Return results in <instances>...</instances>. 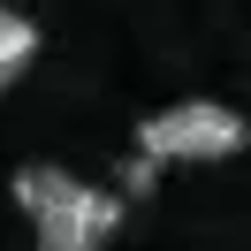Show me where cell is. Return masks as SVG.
<instances>
[{
	"instance_id": "cell-1",
	"label": "cell",
	"mask_w": 251,
	"mask_h": 251,
	"mask_svg": "<svg viewBox=\"0 0 251 251\" xmlns=\"http://www.w3.org/2000/svg\"><path fill=\"white\" fill-rule=\"evenodd\" d=\"M16 205L38 221V251H107L114 228H122V190L76 183L53 160L16 168Z\"/></svg>"
},
{
	"instance_id": "cell-2",
	"label": "cell",
	"mask_w": 251,
	"mask_h": 251,
	"mask_svg": "<svg viewBox=\"0 0 251 251\" xmlns=\"http://www.w3.org/2000/svg\"><path fill=\"white\" fill-rule=\"evenodd\" d=\"M244 137H251L244 114L221 107V99H175V107L137 122L145 160H228V152H244Z\"/></svg>"
},
{
	"instance_id": "cell-3",
	"label": "cell",
	"mask_w": 251,
	"mask_h": 251,
	"mask_svg": "<svg viewBox=\"0 0 251 251\" xmlns=\"http://www.w3.org/2000/svg\"><path fill=\"white\" fill-rule=\"evenodd\" d=\"M31 61H38V23L23 8H0V84H23Z\"/></svg>"
},
{
	"instance_id": "cell-4",
	"label": "cell",
	"mask_w": 251,
	"mask_h": 251,
	"mask_svg": "<svg viewBox=\"0 0 251 251\" xmlns=\"http://www.w3.org/2000/svg\"><path fill=\"white\" fill-rule=\"evenodd\" d=\"M152 183H160V168H152V160H129V168H122V190H129V198H152Z\"/></svg>"
}]
</instances>
